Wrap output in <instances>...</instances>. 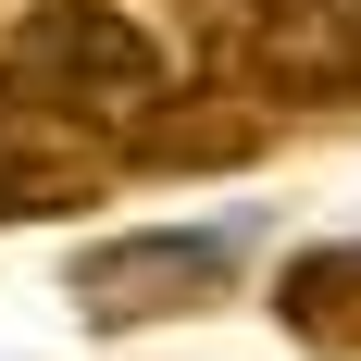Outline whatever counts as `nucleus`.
Masks as SVG:
<instances>
[{"instance_id":"20e7f679","label":"nucleus","mask_w":361,"mask_h":361,"mask_svg":"<svg viewBox=\"0 0 361 361\" xmlns=\"http://www.w3.org/2000/svg\"><path fill=\"white\" fill-rule=\"evenodd\" d=\"M274 324L312 361H361V237H324V250L274 262Z\"/></svg>"},{"instance_id":"7ed1b4c3","label":"nucleus","mask_w":361,"mask_h":361,"mask_svg":"<svg viewBox=\"0 0 361 361\" xmlns=\"http://www.w3.org/2000/svg\"><path fill=\"white\" fill-rule=\"evenodd\" d=\"M224 287H237V250H224V237H187V224H162V237H100V250L75 262V312L100 336L162 324V312H212Z\"/></svg>"},{"instance_id":"f257e3e1","label":"nucleus","mask_w":361,"mask_h":361,"mask_svg":"<svg viewBox=\"0 0 361 361\" xmlns=\"http://www.w3.org/2000/svg\"><path fill=\"white\" fill-rule=\"evenodd\" d=\"M162 100H175V50L125 0H25L0 37V125L13 137H63V149L125 162Z\"/></svg>"},{"instance_id":"f03ea898","label":"nucleus","mask_w":361,"mask_h":361,"mask_svg":"<svg viewBox=\"0 0 361 361\" xmlns=\"http://www.w3.org/2000/svg\"><path fill=\"white\" fill-rule=\"evenodd\" d=\"M200 75L250 87L262 112L361 100V0H224L200 25Z\"/></svg>"},{"instance_id":"39448f33","label":"nucleus","mask_w":361,"mask_h":361,"mask_svg":"<svg viewBox=\"0 0 361 361\" xmlns=\"http://www.w3.org/2000/svg\"><path fill=\"white\" fill-rule=\"evenodd\" d=\"M175 13H187V37H200V25H212V13H224V0H175Z\"/></svg>"}]
</instances>
